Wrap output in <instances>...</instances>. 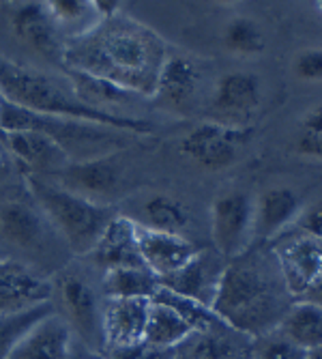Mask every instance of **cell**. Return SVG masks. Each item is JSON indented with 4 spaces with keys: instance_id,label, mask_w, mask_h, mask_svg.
I'll return each mask as SVG.
<instances>
[{
    "instance_id": "obj_30",
    "label": "cell",
    "mask_w": 322,
    "mask_h": 359,
    "mask_svg": "<svg viewBox=\"0 0 322 359\" xmlns=\"http://www.w3.org/2000/svg\"><path fill=\"white\" fill-rule=\"evenodd\" d=\"M54 312V304H41L35 308H28L15 314H0V359H7L18 340L43 316Z\"/></svg>"
},
{
    "instance_id": "obj_33",
    "label": "cell",
    "mask_w": 322,
    "mask_h": 359,
    "mask_svg": "<svg viewBox=\"0 0 322 359\" xmlns=\"http://www.w3.org/2000/svg\"><path fill=\"white\" fill-rule=\"evenodd\" d=\"M293 74L303 82H322V48L301 50L293 60Z\"/></svg>"
},
{
    "instance_id": "obj_27",
    "label": "cell",
    "mask_w": 322,
    "mask_h": 359,
    "mask_svg": "<svg viewBox=\"0 0 322 359\" xmlns=\"http://www.w3.org/2000/svg\"><path fill=\"white\" fill-rule=\"evenodd\" d=\"M46 5L56 26L60 28L64 41L90 30L102 20L97 15L92 3H84V0H54V3H46Z\"/></svg>"
},
{
    "instance_id": "obj_26",
    "label": "cell",
    "mask_w": 322,
    "mask_h": 359,
    "mask_svg": "<svg viewBox=\"0 0 322 359\" xmlns=\"http://www.w3.org/2000/svg\"><path fill=\"white\" fill-rule=\"evenodd\" d=\"M191 334L193 327L174 308L161 302H150L144 342L161 348H176Z\"/></svg>"
},
{
    "instance_id": "obj_1",
    "label": "cell",
    "mask_w": 322,
    "mask_h": 359,
    "mask_svg": "<svg viewBox=\"0 0 322 359\" xmlns=\"http://www.w3.org/2000/svg\"><path fill=\"white\" fill-rule=\"evenodd\" d=\"M168 58L166 43L153 28L122 11L99 20L90 30L62 46L67 72L86 74L153 100Z\"/></svg>"
},
{
    "instance_id": "obj_37",
    "label": "cell",
    "mask_w": 322,
    "mask_h": 359,
    "mask_svg": "<svg viewBox=\"0 0 322 359\" xmlns=\"http://www.w3.org/2000/svg\"><path fill=\"white\" fill-rule=\"evenodd\" d=\"M307 359H322V346H318L314 351H307Z\"/></svg>"
},
{
    "instance_id": "obj_12",
    "label": "cell",
    "mask_w": 322,
    "mask_h": 359,
    "mask_svg": "<svg viewBox=\"0 0 322 359\" xmlns=\"http://www.w3.org/2000/svg\"><path fill=\"white\" fill-rule=\"evenodd\" d=\"M52 286L15 260H0V314H15L48 304Z\"/></svg>"
},
{
    "instance_id": "obj_21",
    "label": "cell",
    "mask_w": 322,
    "mask_h": 359,
    "mask_svg": "<svg viewBox=\"0 0 322 359\" xmlns=\"http://www.w3.org/2000/svg\"><path fill=\"white\" fill-rule=\"evenodd\" d=\"M5 147L30 168L39 172H58L69 164V157L64 151L41 132H15L7 134Z\"/></svg>"
},
{
    "instance_id": "obj_9",
    "label": "cell",
    "mask_w": 322,
    "mask_h": 359,
    "mask_svg": "<svg viewBox=\"0 0 322 359\" xmlns=\"http://www.w3.org/2000/svg\"><path fill=\"white\" fill-rule=\"evenodd\" d=\"M260 100V80L247 72H230L215 84L213 112L219 116V123L245 127V121L258 110Z\"/></svg>"
},
{
    "instance_id": "obj_39",
    "label": "cell",
    "mask_w": 322,
    "mask_h": 359,
    "mask_svg": "<svg viewBox=\"0 0 322 359\" xmlns=\"http://www.w3.org/2000/svg\"><path fill=\"white\" fill-rule=\"evenodd\" d=\"M0 260H5V252L3 250H0Z\"/></svg>"
},
{
    "instance_id": "obj_5",
    "label": "cell",
    "mask_w": 322,
    "mask_h": 359,
    "mask_svg": "<svg viewBox=\"0 0 322 359\" xmlns=\"http://www.w3.org/2000/svg\"><path fill=\"white\" fill-rule=\"evenodd\" d=\"M271 243V254L279 276L290 297L299 302L322 278V241L303 233L297 226H290Z\"/></svg>"
},
{
    "instance_id": "obj_16",
    "label": "cell",
    "mask_w": 322,
    "mask_h": 359,
    "mask_svg": "<svg viewBox=\"0 0 322 359\" xmlns=\"http://www.w3.org/2000/svg\"><path fill=\"white\" fill-rule=\"evenodd\" d=\"M60 304L67 314V325L74 327L86 342L104 346L102 340V312L97 306L94 290L80 278L67 276L60 280Z\"/></svg>"
},
{
    "instance_id": "obj_32",
    "label": "cell",
    "mask_w": 322,
    "mask_h": 359,
    "mask_svg": "<svg viewBox=\"0 0 322 359\" xmlns=\"http://www.w3.org/2000/svg\"><path fill=\"white\" fill-rule=\"evenodd\" d=\"M295 149L301 157L322 161V106L312 108L301 118Z\"/></svg>"
},
{
    "instance_id": "obj_15",
    "label": "cell",
    "mask_w": 322,
    "mask_h": 359,
    "mask_svg": "<svg viewBox=\"0 0 322 359\" xmlns=\"http://www.w3.org/2000/svg\"><path fill=\"white\" fill-rule=\"evenodd\" d=\"M71 355V327L56 310L18 340L7 359H69Z\"/></svg>"
},
{
    "instance_id": "obj_17",
    "label": "cell",
    "mask_w": 322,
    "mask_h": 359,
    "mask_svg": "<svg viewBox=\"0 0 322 359\" xmlns=\"http://www.w3.org/2000/svg\"><path fill=\"white\" fill-rule=\"evenodd\" d=\"M251 338L221 323L213 330L193 332L176 348L174 359H249Z\"/></svg>"
},
{
    "instance_id": "obj_29",
    "label": "cell",
    "mask_w": 322,
    "mask_h": 359,
    "mask_svg": "<svg viewBox=\"0 0 322 359\" xmlns=\"http://www.w3.org/2000/svg\"><path fill=\"white\" fill-rule=\"evenodd\" d=\"M223 46L228 52L249 58L265 52V35L262 28L251 18H234L223 28Z\"/></svg>"
},
{
    "instance_id": "obj_23",
    "label": "cell",
    "mask_w": 322,
    "mask_h": 359,
    "mask_svg": "<svg viewBox=\"0 0 322 359\" xmlns=\"http://www.w3.org/2000/svg\"><path fill=\"white\" fill-rule=\"evenodd\" d=\"M0 233L18 248H37L43 239L41 215L24 203L0 205Z\"/></svg>"
},
{
    "instance_id": "obj_40",
    "label": "cell",
    "mask_w": 322,
    "mask_h": 359,
    "mask_svg": "<svg viewBox=\"0 0 322 359\" xmlns=\"http://www.w3.org/2000/svg\"><path fill=\"white\" fill-rule=\"evenodd\" d=\"M316 7H318V11H322V3H316Z\"/></svg>"
},
{
    "instance_id": "obj_38",
    "label": "cell",
    "mask_w": 322,
    "mask_h": 359,
    "mask_svg": "<svg viewBox=\"0 0 322 359\" xmlns=\"http://www.w3.org/2000/svg\"><path fill=\"white\" fill-rule=\"evenodd\" d=\"M0 102H3V95H0ZM0 142H7V136L3 134V129H0Z\"/></svg>"
},
{
    "instance_id": "obj_28",
    "label": "cell",
    "mask_w": 322,
    "mask_h": 359,
    "mask_svg": "<svg viewBox=\"0 0 322 359\" xmlns=\"http://www.w3.org/2000/svg\"><path fill=\"white\" fill-rule=\"evenodd\" d=\"M144 217L148 228L155 231H164V233H178L189 224V209L166 194H157L153 198L146 201L144 205Z\"/></svg>"
},
{
    "instance_id": "obj_36",
    "label": "cell",
    "mask_w": 322,
    "mask_h": 359,
    "mask_svg": "<svg viewBox=\"0 0 322 359\" xmlns=\"http://www.w3.org/2000/svg\"><path fill=\"white\" fill-rule=\"evenodd\" d=\"M299 302H307V304H316V306H322V278L305 292V295L299 299Z\"/></svg>"
},
{
    "instance_id": "obj_25",
    "label": "cell",
    "mask_w": 322,
    "mask_h": 359,
    "mask_svg": "<svg viewBox=\"0 0 322 359\" xmlns=\"http://www.w3.org/2000/svg\"><path fill=\"white\" fill-rule=\"evenodd\" d=\"M277 330L303 351L322 346V306L295 302Z\"/></svg>"
},
{
    "instance_id": "obj_22",
    "label": "cell",
    "mask_w": 322,
    "mask_h": 359,
    "mask_svg": "<svg viewBox=\"0 0 322 359\" xmlns=\"http://www.w3.org/2000/svg\"><path fill=\"white\" fill-rule=\"evenodd\" d=\"M67 78L71 82L76 97L84 106L99 110V112L114 114V116H129V114H120L118 108L132 102L136 95H132L120 86H114L112 82L92 78L86 74H78V72H67Z\"/></svg>"
},
{
    "instance_id": "obj_11",
    "label": "cell",
    "mask_w": 322,
    "mask_h": 359,
    "mask_svg": "<svg viewBox=\"0 0 322 359\" xmlns=\"http://www.w3.org/2000/svg\"><path fill=\"white\" fill-rule=\"evenodd\" d=\"M13 35L20 43L30 48L35 54L48 60L62 62V46L64 37L56 26L52 13L46 3H26L15 9L11 18Z\"/></svg>"
},
{
    "instance_id": "obj_24",
    "label": "cell",
    "mask_w": 322,
    "mask_h": 359,
    "mask_svg": "<svg viewBox=\"0 0 322 359\" xmlns=\"http://www.w3.org/2000/svg\"><path fill=\"white\" fill-rule=\"evenodd\" d=\"M159 290V278L146 267H116L104 276L106 299H150Z\"/></svg>"
},
{
    "instance_id": "obj_35",
    "label": "cell",
    "mask_w": 322,
    "mask_h": 359,
    "mask_svg": "<svg viewBox=\"0 0 322 359\" xmlns=\"http://www.w3.org/2000/svg\"><path fill=\"white\" fill-rule=\"evenodd\" d=\"M295 226L301 228L303 233H307V235L322 241V203H318V205L309 207L307 211H303Z\"/></svg>"
},
{
    "instance_id": "obj_18",
    "label": "cell",
    "mask_w": 322,
    "mask_h": 359,
    "mask_svg": "<svg viewBox=\"0 0 322 359\" xmlns=\"http://www.w3.org/2000/svg\"><path fill=\"white\" fill-rule=\"evenodd\" d=\"M138 222L125 215H114L90 252L94 263L106 271L116 267H144L138 250Z\"/></svg>"
},
{
    "instance_id": "obj_19",
    "label": "cell",
    "mask_w": 322,
    "mask_h": 359,
    "mask_svg": "<svg viewBox=\"0 0 322 359\" xmlns=\"http://www.w3.org/2000/svg\"><path fill=\"white\" fill-rule=\"evenodd\" d=\"M202 82L198 65L187 56H168L164 69H161L155 97L164 108L183 112L196 100Z\"/></svg>"
},
{
    "instance_id": "obj_13",
    "label": "cell",
    "mask_w": 322,
    "mask_h": 359,
    "mask_svg": "<svg viewBox=\"0 0 322 359\" xmlns=\"http://www.w3.org/2000/svg\"><path fill=\"white\" fill-rule=\"evenodd\" d=\"M301 213V198L293 187H269L253 201V237L273 241L295 226Z\"/></svg>"
},
{
    "instance_id": "obj_10",
    "label": "cell",
    "mask_w": 322,
    "mask_h": 359,
    "mask_svg": "<svg viewBox=\"0 0 322 359\" xmlns=\"http://www.w3.org/2000/svg\"><path fill=\"white\" fill-rule=\"evenodd\" d=\"M136 233H138V250L142 263L157 278L178 271L200 250L198 245H193L189 239H185L178 233L155 231V228H148L140 222Z\"/></svg>"
},
{
    "instance_id": "obj_20",
    "label": "cell",
    "mask_w": 322,
    "mask_h": 359,
    "mask_svg": "<svg viewBox=\"0 0 322 359\" xmlns=\"http://www.w3.org/2000/svg\"><path fill=\"white\" fill-rule=\"evenodd\" d=\"M54 177H58L56 185L80 194L84 198H90V196H102L112 191L118 181V170L110 157H97L71 161V164L54 172Z\"/></svg>"
},
{
    "instance_id": "obj_3",
    "label": "cell",
    "mask_w": 322,
    "mask_h": 359,
    "mask_svg": "<svg viewBox=\"0 0 322 359\" xmlns=\"http://www.w3.org/2000/svg\"><path fill=\"white\" fill-rule=\"evenodd\" d=\"M0 95H3V100L43 116L92 123L106 129H114V132H127L138 136L153 132L150 123L142 118L114 116L84 106L76 97L67 76L56 78L30 69L26 65L13 62L7 56H0Z\"/></svg>"
},
{
    "instance_id": "obj_34",
    "label": "cell",
    "mask_w": 322,
    "mask_h": 359,
    "mask_svg": "<svg viewBox=\"0 0 322 359\" xmlns=\"http://www.w3.org/2000/svg\"><path fill=\"white\" fill-rule=\"evenodd\" d=\"M106 359H174V348H161L148 342H138L132 346L108 348Z\"/></svg>"
},
{
    "instance_id": "obj_8",
    "label": "cell",
    "mask_w": 322,
    "mask_h": 359,
    "mask_svg": "<svg viewBox=\"0 0 322 359\" xmlns=\"http://www.w3.org/2000/svg\"><path fill=\"white\" fill-rule=\"evenodd\" d=\"M223 260L225 258L219 256L215 250H198V254L185 267H181L170 276L159 278V286L174 292V295L193 299L211 308L221 273L225 269Z\"/></svg>"
},
{
    "instance_id": "obj_14",
    "label": "cell",
    "mask_w": 322,
    "mask_h": 359,
    "mask_svg": "<svg viewBox=\"0 0 322 359\" xmlns=\"http://www.w3.org/2000/svg\"><path fill=\"white\" fill-rule=\"evenodd\" d=\"M150 299H108L102 310V340L106 348L144 342Z\"/></svg>"
},
{
    "instance_id": "obj_31",
    "label": "cell",
    "mask_w": 322,
    "mask_h": 359,
    "mask_svg": "<svg viewBox=\"0 0 322 359\" xmlns=\"http://www.w3.org/2000/svg\"><path fill=\"white\" fill-rule=\"evenodd\" d=\"M249 359H307V351L288 340L279 330L251 338Z\"/></svg>"
},
{
    "instance_id": "obj_7",
    "label": "cell",
    "mask_w": 322,
    "mask_h": 359,
    "mask_svg": "<svg viewBox=\"0 0 322 359\" xmlns=\"http://www.w3.org/2000/svg\"><path fill=\"white\" fill-rule=\"evenodd\" d=\"M213 245L225 260L239 258L253 239V201L245 191H225L211 207Z\"/></svg>"
},
{
    "instance_id": "obj_6",
    "label": "cell",
    "mask_w": 322,
    "mask_h": 359,
    "mask_svg": "<svg viewBox=\"0 0 322 359\" xmlns=\"http://www.w3.org/2000/svg\"><path fill=\"white\" fill-rule=\"evenodd\" d=\"M253 136L249 125H225L206 121L191 129L181 142V153L206 170H223L239 159L241 151Z\"/></svg>"
},
{
    "instance_id": "obj_4",
    "label": "cell",
    "mask_w": 322,
    "mask_h": 359,
    "mask_svg": "<svg viewBox=\"0 0 322 359\" xmlns=\"http://www.w3.org/2000/svg\"><path fill=\"white\" fill-rule=\"evenodd\" d=\"M28 187L43 213L52 219V224L76 254H90L106 226L114 217L108 207L97 205L90 198H84L80 194H74L35 175L28 177Z\"/></svg>"
},
{
    "instance_id": "obj_2",
    "label": "cell",
    "mask_w": 322,
    "mask_h": 359,
    "mask_svg": "<svg viewBox=\"0 0 322 359\" xmlns=\"http://www.w3.org/2000/svg\"><path fill=\"white\" fill-rule=\"evenodd\" d=\"M293 304L275 258L269 263L262 256L245 252L225 263L211 310L230 330L258 338L277 330Z\"/></svg>"
}]
</instances>
